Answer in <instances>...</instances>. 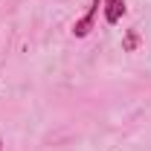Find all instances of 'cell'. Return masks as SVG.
Instances as JSON below:
<instances>
[{
    "label": "cell",
    "instance_id": "1",
    "mask_svg": "<svg viewBox=\"0 0 151 151\" xmlns=\"http://www.w3.org/2000/svg\"><path fill=\"white\" fill-rule=\"evenodd\" d=\"M99 6H102V0H93V3H90V9H87V15H84V18H78V20L73 23V35H76V38H87L90 32H93L96 15H99Z\"/></svg>",
    "mask_w": 151,
    "mask_h": 151
},
{
    "label": "cell",
    "instance_id": "4",
    "mask_svg": "<svg viewBox=\"0 0 151 151\" xmlns=\"http://www.w3.org/2000/svg\"><path fill=\"white\" fill-rule=\"evenodd\" d=\"M0 151H3V139H0Z\"/></svg>",
    "mask_w": 151,
    "mask_h": 151
},
{
    "label": "cell",
    "instance_id": "2",
    "mask_svg": "<svg viewBox=\"0 0 151 151\" xmlns=\"http://www.w3.org/2000/svg\"><path fill=\"white\" fill-rule=\"evenodd\" d=\"M102 6H105V20H108L111 26H116V23L122 20V15L128 12V9H125V0H102Z\"/></svg>",
    "mask_w": 151,
    "mask_h": 151
},
{
    "label": "cell",
    "instance_id": "3",
    "mask_svg": "<svg viewBox=\"0 0 151 151\" xmlns=\"http://www.w3.org/2000/svg\"><path fill=\"white\" fill-rule=\"evenodd\" d=\"M139 44H142L139 32H137V29H128V32H125V38H122V52H134Z\"/></svg>",
    "mask_w": 151,
    "mask_h": 151
}]
</instances>
